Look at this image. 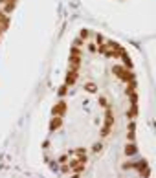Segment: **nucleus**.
Listing matches in <instances>:
<instances>
[{"label":"nucleus","mask_w":156,"mask_h":178,"mask_svg":"<svg viewBox=\"0 0 156 178\" xmlns=\"http://www.w3.org/2000/svg\"><path fill=\"white\" fill-rule=\"evenodd\" d=\"M81 66V55H70V70H79Z\"/></svg>","instance_id":"nucleus-3"},{"label":"nucleus","mask_w":156,"mask_h":178,"mask_svg":"<svg viewBox=\"0 0 156 178\" xmlns=\"http://www.w3.org/2000/svg\"><path fill=\"white\" fill-rule=\"evenodd\" d=\"M121 57H123V63H125V66H127V68H132V63H131V59H129L127 51H125V53L121 55Z\"/></svg>","instance_id":"nucleus-11"},{"label":"nucleus","mask_w":156,"mask_h":178,"mask_svg":"<svg viewBox=\"0 0 156 178\" xmlns=\"http://www.w3.org/2000/svg\"><path fill=\"white\" fill-rule=\"evenodd\" d=\"M61 125H63V119H61V116H55V118L50 121V129H51V131H57Z\"/></svg>","instance_id":"nucleus-6"},{"label":"nucleus","mask_w":156,"mask_h":178,"mask_svg":"<svg viewBox=\"0 0 156 178\" xmlns=\"http://www.w3.org/2000/svg\"><path fill=\"white\" fill-rule=\"evenodd\" d=\"M99 105H101V107H108V101H107V97H99Z\"/></svg>","instance_id":"nucleus-18"},{"label":"nucleus","mask_w":156,"mask_h":178,"mask_svg":"<svg viewBox=\"0 0 156 178\" xmlns=\"http://www.w3.org/2000/svg\"><path fill=\"white\" fill-rule=\"evenodd\" d=\"M88 35H90L88 29H83V31H81V35H79V39H81V41H85V39H88Z\"/></svg>","instance_id":"nucleus-16"},{"label":"nucleus","mask_w":156,"mask_h":178,"mask_svg":"<svg viewBox=\"0 0 156 178\" xmlns=\"http://www.w3.org/2000/svg\"><path fill=\"white\" fill-rule=\"evenodd\" d=\"M123 70H125L123 66H112V72H114L116 75H121V73H123Z\"/></svg>","instance_id":"nucleus-13"},{"label":"nucleus","mask_w":156,"mask_h":178,"mask_svg":"<svg viewBox=\"0 0 156 178\" xmlns=\"http://www.w3.org/2000/svg\"><path fill=\"white\" fill-rule=\"evenodd\" d=\"M88 50H90V51H96L97 48H96V44H88Z\"/></svg>","instance_id":"nucleus-21"},{"label":"nucleus","mask_w":156,"mask_h":178,"mask_svg":"<svg viewBox=\"0 0 156 178\" xmlns=\"http://www.w3.org/2000/svg\"><path fill=\"white\" fill-rule=\"evenodd\" d=\"M15 4H17V0H6V2H4V13H6V15H9V13L15 9Z\"/></svg>","instance_id":"nucleus-4"},{"label":"nucleus","mask_w":156,"mask_h":178,"mask_svg":"<svg viewBox=\"0 0 156 178\" xmlns=\"http://www.w3.org/2000/svg\"><path fill=\"white\" fill-rule=\"evenodd\" d=\"M66 92H68V86H66V85L59 88V95H61V97H63V95H66Z\"/></svg>","instance_id":"nucleus-15"},{"label":"nucleus","mask_w":156,"mask_h":178,"mask_svg":"<svg viewBox=\"0 0 156 178\" xmlns=\"http://www.w3.org/2000/svg\"><path fill=\"white\" fill-rule=\"evenodd\" d=\"M70 169L73 173H81V171H85V163H81V162H77V160H73V162L70 163Z\"/></svg>","instance_id":"nucleus-5"},{"label":"nucleus","mask_w":156,"mask_h":178,"mask_svg":"<svg viewBox=\"0 0 156 178\" xmlns=\"http://www.w3.org/2000/svg\"><path fill=\"white\" fill-rule=\"evenodd\" d=\"M121 81H125V83H131V81H134V73L132 72H127V68L123 70V73H121Z\"/></svg>","instance_id":"nucleus-7"},{"label":"nucleus","mask_w":156,"mask_h":178,"mask_svg":"<svg viewBox=\"0 0 156 178\" xmlns=\"http://www.w3.org/2000/svg\"><path fill=\"white\" fill-rule=\"evenodd\" d=\"M112 125H114V114H112V110L107 107V121H105V127H110L112 129Z\"/></svg>","instance_id":"nucleus-8"},{"label":"nucleus","mask_w":156,"mask_h":178,"mask_svg":"<svg viewBox=\"0 0 156 178\" xmlns=\"http://www.w3.org/2000/svg\"><path fill=\"white\" fill-rule=\"evenodd\" d=\"M85 90H86V92H90V94H96L97 92V86L94 83H86L85 85Z\"/></svg>","instance_id":"nucleus-10"},{"label":"nucleus","mask_w":156,"mask_h":178,"mask_svg":"<svg viewBox=\"0 0 156 178\" xmlns=\"http://www.w3.org/2000/svg\"><path fill=\"white\" fill-rule=\"evenodd\" d=\"M75 81H77V70H68V73H66V79H64V83H66V86L73 85Z\"/></svg>","instance_id":"nucleus-2"},{"label":"nucleus","mask_w":156,"mask_h":178,"mask_svg":"<svg viewBox=\"0 0 156 178\" xmlns=\"http://www.w3.org/2000/svg\"><path fill=\"white\" fill-rule=\"evenodd\" d=\"M72 55H81V48L79 46H73L72 48Z\"/></svg>","instance_id":"nucleus-17"},{"label":"nucleus","mask_w":156,"mask_h":178,"mask_svg":"<svg viewBox=\"0 0 156 178\" xmlns=\"http://www.w3.org/2000/svg\"><path fill=\"white\" fill-rule=\"evenodd\" d=\"M66 103H64V101H59L57 103V105H55L53 107V110H51V114H53V116H63L64 114V112H66Z\"/></svg>","instance_id":"nucleus-1"},{"label":"nucleus","mask_w":156,"mask_h":178,"mask_svg":"<svg viewBox=\"0 0 156 178\" xmlns=\"http://www.w3.org/2000/svg\"><path fill=\"white\" fill-rule=\"evenodd\" d=\"M96 42H97V44H101V42H103V35H99V33H97V35H96Z\"/></svg>","instance_id":"nucleus-19"},{"label":"nucleus","mask_w":156,"mask_h":178,"mask_svg":"<svg viewBox=\"0 0 156 178\" xmlns=\"http://www.w3.org/2000/svg\"><path fill=\"white\" fill-rule=\"evenodd\" d=\"M97 50H99V51H101V53H107V46H99V48H97Z\"/></svg>","instance_id":"nucleus-20"},{"label":"nucleus","mask_w":156,"mask_h":178,"mask_svg":"<svg viewBox=\"0 0 156 178\" xmlns=\"http://www.w3.org/2000/svg\"><path fill=\"white\" fill-rule=\"evenodd\" d=\"M136 153H138V149H136V145H134L132 141L129 143V145H125V154H127V156H132V154H136Z\"/></svg>","instance_id":"nucleus-9"},{"label":"nucleus","mask_w":156,"mask_h":178,"mask_svg":"<svg viewBox=\"0 0 156 178\" xmlns=\"http://www.w3.org/2000/svg\"><path fill=\"white\" fill-rule=\"evenodd\" d=\"M108 134H110V127H103V129H101V136H103V138H107Z\"/></svg>","instance_id":"nucleus-14"},{"label":"nucleus","mask_w":156,"mask_h":178,"mask_svg":"<svg viewBox=\"0 0 156 178\" xmlns=\"http://www.w3.org/2000/svg\"><path fill=\"white\" fill-rule=\"evenodd\" d=\"M101 149H103V145H101V143H94V145H92V153H94V154L101 153Z\"/></svg>","instance_id":"nucleus-12"},{"label":"nucleus","mask_w":156,"mask_h":178,"mask_svg":"<svg viewBox=\"0 0 156 178\" xmlns=\"http://www.w3.org/2000/svg\"><path fill=\"white\" fill-rule=\"evenodd\" d=\"M2 2H6V0H0V4H2Z\"/></svg>","instance_id":"nucleus-22"}]
</instances>
